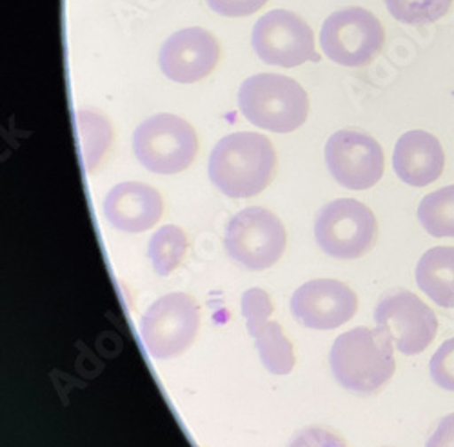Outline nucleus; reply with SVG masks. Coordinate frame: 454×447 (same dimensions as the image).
Returning <instances> with one entry per match:
<instances>
[{
    "label": "nucleus",
    "mask_w": 454,
    "mask_h": 447,
    "mask_svg": "<svg viewBox=\"0 0 454 447\" xmlns=\"http://www.w3.org/2000/svg\"><path fill=\"white\" fill-rule=\"evenodd\" d=\"M426 447H454V413L440 420Z\"/></svg>",
    "instance_id": "nucleus-25"
},
{
    "label": "nucleus",
    "mask_w": 454,
    "mask_h": 447,
    "mask_svg": "<svg viewBox=\"0 0 454 447\" xmlns=\"http://www.w3.org/2000/svg\"><path fill=\"white\" fill-rule=\"evenodd\" d=\"M258 59L271 66L296 67L315 55V35L300 15L287 10H273L258 19L251 35Z\"/></svg>",
    "instance_id": "nucleus-10"
},
{
    "label": "nucleus",
    "mask_w": 454,
    "mask_h": 447,
    "mask_svg": "<svg viewBox=\"0 0 454 447\" xmlns=\"http://www.w3.org/2000/svg\"><path fill=\"white\" fill-rule=\"evenodd\" d=\"M374 322L403 355H420L438 333L434 311L407 289L387 291L374 310Z\"/></svg>",
    "instance_id": "nucleus-9"
},
{
    "label": "nucleus",
    "mask_w": 454,
    "mask_h": 447,
    "mask_svg": "<svg viewBox=\"0 0 454 447\" xmlns=\"http://www.w3.org/2000/svg\"><path fill=\"white\" fill-rule=\"evenodd\" d=\"M393 168L407 185L426 188L436 182L445 169L443 147L429 131H407L395 145Z\"/></svg>",
    "instance_id": "nucleus-16"
},
{
    "label": "nucleus",
    "mask_w": 454,
    "mask_h": 447,
    "mask_svg": "<svg viewBox=\"0 0 454 447\" xmlns=\"http://www.w3.org/2000/svg\"><path fill=\"white\" fill-rule=\"evenodd\" d=\"M431 377L436 386L454 391V339L445 341L433 355L429 364Z\"/></svg>",
    "instance_id": "nucleus-22"
},
{
    "label": "nucleus",
    "mask_w": 454,
    "mask_h": 447,
    "mask_svg": "<svg viewBox=\"0 0 454 447\" xmlns=\"http://www.w3.org/2000/svg\"><path fill=\"white\" fill-rule=\"evenodd\" d=\"M386 6L403 24L426 26L443 19L452 6V0H386Z\"/></svg>",
    "instance_id": "nucleus-21"
},
{
    "label": "nucleus",
    "mask_w": 454,
    "mask_h": 447,
    "mask_svg": "<svg viewBox=\"0 0 454 447\" xmlns=\"http://www.w3.org/2000/svg\"><path fill=\"white\" fill-rule=\"evenodd\" d=\"M358 310L356 293L338 280L317 278L300 286L291 296L293 317L309 329H336Z\"/></svg>",
    "instance_id": "nucleus-12"
},
{
    "label": "nucleus",
    "mask_w": 454,
    "mask_h": 447,
    "mask_svg": "<svg viewBox=\"0 0 454 447\" xmlns=\"http://www.w3.org/2000/svg\"><path fill=\"white\" fill-rule=\"evenodd\" d=\"M325 57L340 66L362 67L371 64L386 44V29L374 13L349 6L331 13L320 31Z\"/></svg>",
    "instance_id": "nucleus-6"
},
{
    "label": "nucleus",
    "mask_w": 454,
    "mask_h": 447,
    "mask_svg": "<svg viewBox=\"0 0 454 447\" xmlns=\"http://www.w3.org/2000/svg\"><path fill=\"white\" fill-rule=\"evenodd\" d=\"M419 220L429 235L436 239H454V184L422 199Z\"/></svg>",
    "instance_id": "nucleus-20"
},
{
    "label": "nucleus",
    "mask_w": 454,
    "mask_h": 447,
    "mask_svg": "<svg viewBox=\"0 0 454 447\" xmlns=\"http://www.w3.org/2000/svg\"><path fill=\"white\" fill-rule=\"evenodd\" d=\"M133 152L151 173L175 175L193 164L199 153V137L184 119L160 114L135 129Z\"/></svg>",
    "instance_id": "nucleus-5"
},
{
    "label": "nucleus",
    "mask_w": 454,
    "mask_h": 447,
    "mask_svg": "<svg viewBox=\"0 0 454 447\" xmlns=\"http://www.w3.org/2000/svg\"><path fill=\"white\" fill-rule=\"evenodd\" d=\"M289 447H348V445L338 435L327 429L308 427L293 438Z\"/></svg>",
    "instance_id": "nucleus-23"
},
{
    "label": "nucleus",
    "mask_w": 454,
    "mask_h": 447,
    "mask_svg": "<svg viewBox=\"0 0 454 447\" xmlns=\"http://www.w3.org/2000/svg\"><path fill=\"white\" fill-rule=\"evenodd\" d=\"M242 115L260 129L291 133L308 121L309 98L296 81L277 73H258L239 91Z\"/></svg>",
    "instance_id": "nucleus-3"
},
{
    "label": "nucleus",
    "mask_w": 454,
    "mask_h": 447,
    "mask_svg": "<svg viewBox=\"0 0 454 447\" xmlns=\"http://www.w3.org/2000/svg\"><path fill=\"white\" fill-rule=\"evenodd\" d=\"M187 235L178 226H162L147 244V256L160 277L173 273L185 256Z\"/></svg>",
    "instance_id": "nucleus-19"
},
{
    "label": "nucleus",
    "mask_w": 454,
    "mask_h": 447,
    "mask_svg": "<svg viewBox=\"0 0 454 447\" xmlns=\"http://www.w3.org/2000/svg\"><path fill=\"white\" fill-rule=\"evenodd\" d=\"M200 327V308L193 296L169 293L151 304L140 318V337L145 351L168 360L193 346Z\"/></svg>",
    "instance_id": "nucleus-4"
},
{
    "label": "nucleus",
    "mask_w": 454,
    "mask_h": 447,
    "mask_svg": "<svg viewBox=\"0 0 454 447\" xmlns=\"http://www.w3.org/2000/svg\"><path fill=\"white\" fill-rule=\"evenodd\" d=\"M240 310L263 367L273 375H289L294 367L293 344L287 341L280 324L270 320L273 313L271 296L260 287L247 289L242 294Z\"/></svg>",
    "instance_id": "nucleus-14"
},
{
    "label": "nucleus",
    "mask_w": 454,
    "mask_h": 447,
    "mask_svg": "<svg viewBox=\"0 0 454 447\" xmlns=\"http://www.w3.org/2000/svg\"><path fill=\"white\" fill-rule=\"evenodd\" d=\"M416 284L442 308H454V247L436 246L416 266Z\"/></svg>",
    "instance_id": "nucleus-17"
},
{
    "label": "nucleus",
    "mask_w": 454,
    "mask_h": 447,
    "mask_svg": "<svg viewBox=\"0 0 454 447\" xmlns=\"http://www.w3.org/2000/svg\"><path fill=\"white\" fill-rule=\"evenodd\" d=\"M287 233L282 220L263 208H246L225 228L227 255L247 270L262 271L277 264L286 251Z\"/></svg>",
    "instance_id": "nucleus-7"
},
{
    "label": "nucleus",
    "mask_w": 454,
    "mask_h": 447,
    "mask_svg": "<svg viewBox=\"0 0 454 447\" xmlns=\"http://www.w3.org/2000/svg\"><path fill=\"white\" fill-rule=\"evenodd\" d=\"M329 362L336 382L362 395L382 389L396 369L393 341L378 327H356L340 334Z\"/></svg>",
    "instance_id": "nucleus-2"
},
{
    "label": "nucleus",
    "mask_w": 454,
    "mask_h": 447,
    "mask_svg": "<svg viewBox=\"0 0 454 447\" xmlns=\"http://www.w3.org/2000/svg\"><path fill=\"white\" fill-rule=\"evenodd\" d=\"M315 239L333 258H360L376 244L378 222L365 204L355 199H338L318 213Z\"/></svg>",
    "instance_id": "nucleus-8"
},
{
    "label": "nucleus",
    "mask_w": 454,
    "mask_h": 447,
    "mask_svg": "<svg viewBox=\"0 0 454 447\" xmlns=\"http://www.w3.org/2000/svg\"><path fill=\"white\" fill-rule=\"evenodd\" d=\"M104 215L113 228L142 233L155 226L164 213L162 195L142 182H122L104 199Z\"/></svg>",
    "instance_id": "nucleus-15"
},
{
    "label": "nucleus",
    "mask_w": 454,
    "mask_h": 447,
    "mask_svg": "<svg viewBox=\"0 0 454 447\" xmlns=\"http://www.w3.org/2000/svg\"><path fill=\"white\" fill-rule=\"evenodd\" d=\"M209 8L223 17H249L268 4V0H207Z\"/></svg>",
    "instance_id": "nucleus-24"
},
{
    "label": "nucleus",
    "mask_w": 454,
    "mask_h": 447,
    "mask_svg": "<svg viewBox=\"0 0 454 447\" xmlns=\"http://www.w3.org/2000/svg\"><path fill=\"white\" fill-rule=\"evenodd\" d=\"M325 164L333 178L348 190H369L384 176V149L356 129L336 131L325 144Z\"/></svg>",
    "instance_id": "nucleus-11"
},
{
    "label": "nucleus",
    "mask_w": 454,
    "mask_h": 447,
    "mask_svg": "<svg viewBox=\"0 0 454 447\" xmlns=\"http://www.w3.org/2000/svg\"><path fill=\"white\" fill-rule=\"evenodd\" d=\"M79 133L82 140V159L86 171H93L113 140V128L109 121L93 109H81L77 115Z\"/></svg>",
    "instance_id": "nucleus-18"
},
{
    "label": "nucleus",
    "mask_w": 454,
    "mask_h": 447,
    "mask_svg": "<svg viewBox=\"0 0 454 447\" xmlns=\"http://www.w3.org/2000/svg\"><path fill=\"white\" fill-rule=\"evenodd\" d=\"M220 60V44L202 27H185L162 44L159 64L173 82L193 84L206 79Z\"/></svg>",
    "instance_id": "nucleus-13"
},
{
    "label": "nucleus",
    "mask_w": 454,
    "mask_h": 447,
    "mask_svg": "<svg viewBox=\"0 0 454 447\" xmlns=\"http://www.w3.org/2000/svg\"><path fill=\"white\" fill-rule=\"evenodd\" d=\"M277 168L271 140L260 133H231L211 152L207 173L216 188L231 199H249L268 188Z\"/></svg>",
    "instance_id": "nucleus-1"
}]
</instances>
